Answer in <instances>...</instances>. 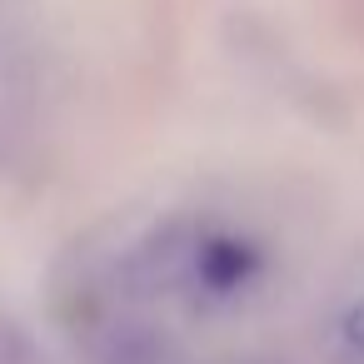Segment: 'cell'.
I'll return each instance as SVG.
<instances>
[{
	"label": "cell",
	"mask_w": 364,
	"mask_h": 364,
	"mask_svg": "<svg viewBox=\"0 0 364 364\" xmlns=\"http://www.w3.org/2000/svg\"><path fill=\"white\" fill-rule=\"evenodd\" d=\"M259 274V250L240 235H205L190 255V279H200L210 294H235Z\"/></svg>",
	"instance_id": "cell-1"
},
{
	"label": "cell",
	"mask_w": 364,
	"mask_h": 364,
	"mask_svg": "<svg viewBox=\"0 0 364 364\" xmlns=\"http://www.w3.org/2000/svg\"><path fill=\"white\" fill-rule=\"evenodd\" d=\"M344 339H349V344L364 354V299H359V304L344 314Z\"/></svg>",
	"instance_id": "cell-2"
}]
</instances>
